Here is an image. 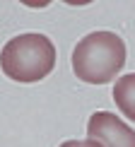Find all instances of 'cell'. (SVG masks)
Masks as SVG:
<instances>
[{
    "mask_svg": "<svg viewBox=\"0 0 135 147\" xmlns=\"http://www.w3.org/2000/svg\"><path fill=\"white\" fill-rule=\"evenodd\" d=\"M126 65V44L113 32H92L72 51V70L87 84H106Z\"/></svg>",
    "mask_w": 135,
    "mask_h": 147,
    "instance_id": "1",
    "label": "cell"
},
{
    "mask_svg": "<svg viewBox=\"0 0 135 147\" xmlns=\"http://www.w3.org/2000/svg\"><path fill=\"white\" fill-rule=\"evenodd\" d=\"M0 68L15 82H39L56 68V46L44 34H20L3 46Z\"/></svg>",
    "mask_w": 135,
    "mask_h": 147,
    "instance_id": "2",
    "label": "cell"
},
{
    "mask_svg": "<svg viewBox=\"0 0 135 147\" xmlns=\"http://www.w3.org/2000/svg\"><path fill=\"white\" fill-rule=\"evenodd\" d=\"M89 140L101 142V147H135V130L111 111H97L87 123Z\"/></svg>",
    "mask_w": 135,
    "mask_h": 147,
    "instance_id": "3",
    "label": "cell"
},
{
    "mask_svg": "<svg viewBox=\"0 0 135 147\" xmlns=\"http://www.w3.org/2000/svg\"><path fill=\"white\" fill-rule=\"evenodd\" d=\"M113 101L118 104L126 118L135 123V72L118 77V82L113 84Z\"/></svg>",
    "mask_w": 135,
    "mask_h": 147,
    "instance_id": "4",
    "label": "cell"
},
{
    "mask_svg": "<svg viewBox=\"0 0 135 147\" xmlns=\"http://www.w3.org/2000/svg\"><path fill=\"white\" fill-rule=\"evenodd\" d=\"M60 147H101V142H97V140H68Z\"/></svg>",
    "mask_w": 135,
    "mask_h": 147,
    "instance_id": "5",
    "label": "cell"
}]
</instances>
